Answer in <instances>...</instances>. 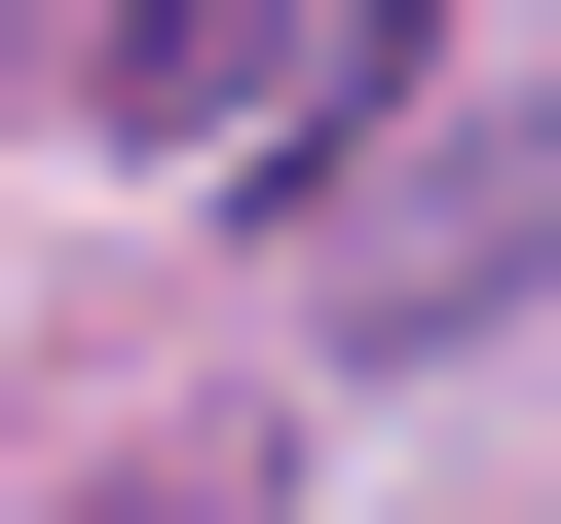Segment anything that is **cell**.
I'll use <instances>...</instances> for the list:
<instances>
[{
  "label": "cell",
  "instance_id": "cell-1",
  "mask_svg": "<svg viewBox=\"0 0 561 524\" xmlns=\"http://www.w3.org/2000/svg\"><path fill=\"white\" fill-rule=\"evenodd\" d=\"M524 262H561V113H486V150H412V187L337 225V375H412V338H486Z\"/></svg>",
  "mask_w": 561,
  "mask_h": 524
},
{
  "label": "cell",
  "instance_id": "cell-2",
  "mask_svg": "<svg viewBox=\"0 0 561 524\" xmlns=\"http://www.w3.org/2000/svg\"><path fill=\"white\" fill-rule=\"evenodd\" d=\"M300 38H337V0H76V38H38V113H76V150H187V113H262Z\"/></svg>",
  "mask_w": 561,
  "mask_h": 524
},
{
  "label": "cell",
  "instance_id": "cell-3",
  "mask_svg": "<svg viewBox=\"0 0 561 524\" xmlns=\"http://www.w3.org/2000/svg\"><path fill=\"white\" fill-rule=\"evenodd\" d=\"M76 524H262V449H113V487H76Z\"/></svg>",
  "mask_w": 561,
  "mask_h": 524
}]
</instances>
